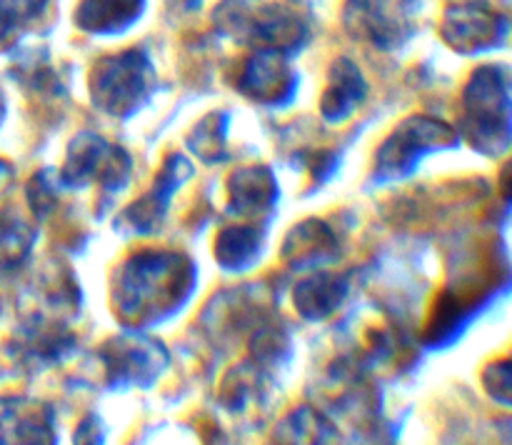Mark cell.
<instances>
[{
  "label": "cell",
  "instance_id": "1",
  "mask_svg": "<svg viewBox=\"0 0 512 445\" xmlns=\"http://www.w3.org/2000/svg\"><path fill=\"white\" fill-rule=\"evenodd\" d=\"M405 5L408 0H350L348 23L373 43L395 45L405 35Z\"/></svg>",
  "mask_w": 512,
  "mask_h": 445
},
{
  "label": "cell",
  "instance_id": "2",
  "mask_svg": "<svg viewBox=\"0 0 512 445\" xmlns=\"http://www.w3.org/2000/svg\"><path fill=\"white\" fill-rule=\"evenodd\" d=\"M143 0H83L78 23L90 33H118L138 18Z\"/></svg>",
  "mask_w": 512,
  "mask_h": 445
},
{
  "label": "cell",
  "instance_id": "3",
  "mask_svg": "<svg viewBox=\"0 0 512 445\" xmlns=\"http://www.w3.org/2000/svg\"><path fill=\"white\" fill-rule=\"evenodd\" d=\"M45 0H0V30H13L43 10Z\"/></svg>",
  "mask_w": 512,
  "mask_h": 445
}]
</instances>
